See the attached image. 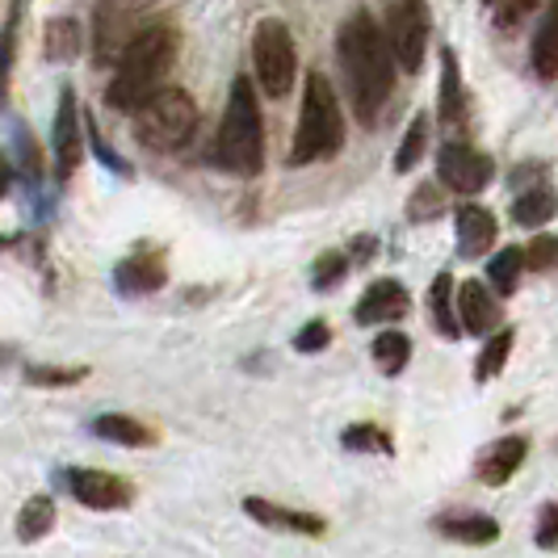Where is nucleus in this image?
<instances>
[{"label":"nucleus","instance_id":"f257e3e1","mask_svg":"<svg viewBox=\"0 0 558 558\" xmlns=\"http://www.w3.org/2000/svg\"><path fill=\"white\" fill-rule=\"evenodd\" d=\"M336 51H340L349 93H353V110L362 113V122H374L395 84V59L383 38V26L365 9L349 13V22L340 26V38H336Z\"/></svg>","mask_w":558,"mask_h":558},{"label":"nucleus","instance_id":"f03ea898","mask_svg":"<svg viewBox=\"0 0 558 558\" xmlns=\"http://www.w3.org/2000/svg\"><path fill=\"white\" fill-rule=\"evenodd\" d=\"M177 59V29L160 26V22H147V26L122 47V56L113 59V81H110V101L118 113H135L165 84L168 68Z\"/></svg>","mask_w":558,"mask_h":558},{"label":"nucleus","instance_id":"7ed1b4c3","mask_svg":"<svg viewBox=\"0 0 558 558\" xmlns=\"http://www.w3.org/2000/svg\"><path fill=\"white\" fill-rule=\"evenodd\" d=\"M215 160L231 177H256L265 168V118H260V101H256V84L248 76H235L231 93H227Z\"/></svg>","mask_w":558,"mask_h":558},{"label":"nucleus","instance_id":"20e7f679","mask_svg":"<svg viewBox=\"0 0 558 558\" xmlns=\"http://www.w3.org/2000/svg\"><path fill=\"white\" fill-rule=\"evenodd\" d=\"M344 147V110L340 97L324 72H311L307 88H303V110H299V126H294V143H290V165L307 168L328 160Z\"/></svg>","mask_w":558,"mask_h":558},{"label":"nucleus","instance_id":"39448f33","mask_svg":"<svg viewBox=\"0 0 558 558\" xmlns=\"http://www.w3.org/2000/svg\"><path fill=\"white\" fill-rule=\"evenodd\" d=\"M197 131L194 97L177 84H160L140 110H135V135L147 151H181Z\"/></svg>","mask_w":558,"mask_h":558},{"label":"nucleus","instance_id":"423d86ee","mask_svg":"<svg viewBox=\"0 0 558 558\" xmlns=\"http://www.w3.org/2000/svg\"><path fill=\"white\" fill-rule=\"evenodd\" d=\"M252 68H256V84L269 97H290L294 93V76H299V51L290 26L281 17H265L252 29Z\"/></svg>","mask_w":558,"mask_h":558},{"label":"nucleus","instance_id":"0eeeda50","mask_svg":"<svg viewBox=\"0 0 558 558\" xmlns=\"http://www.w3.org/2000/svg\"><path fill=\"white\" fill-rule=\"evenodd\" d=\"M383 38H387L391 59L403 72H420L424 51H428V4L424 0H395Z\"/></svg>","mask_w":558,"mask_h":558},{"label":"nucleus","instance_id":"6e6552de","mask_svg":"<svg viewBox=\"0 0 558 558\" xmlns=\"http://www.w3.org/2000/svg\"><path fill=\"white\" fill-rule=\"evenodd\" d=\"M143 26H147L143 4H135V0H106L101 13H97V26H93L97 63H113V59L122 56V47H126Z\"/></svg>","mask_w":558,"mask_h":558},{"label":"nucleus","instance_id":"1a4fd4ad","mask_svg":"<svg viewBox=\"0 0 558 558\" xmlns=\"http://www.w3.org/2000/svg\"><path fill=\"white\" fill-rule=\"evenodd\" d=\"M437 177L453 194H478L492 181V160L466 143H446L437 151Z\"/></svg>","mask_w":558,"mask_h":558},{"label":"nucleus","instance_id":"9d476101","mask_svg":"<svg viewBox=\"0 0 558 558\" xmlns=\"http://www.w3.org/2000/svg\"><path fill=\"white\" fill-rule=\"evenodd\" d=\"M51 147H56V177L68 181L76 168H81V110H76V93L72 88H59V110L56 126H51Z\"/></svg>","mask_w":558,"mask_h":558},{"label":"nucleus","instance_id":"9b49d317","mask_svg":"<svg viewBox=\"0 0 558 558\" xmlns=\"http://www.w3.org/2000/svg\"><path fill=\"white\" fill-rule=\"evenodd\" d=\"M68 487H72V496L84 508H97V512H113V508H126L131 504V483H122L110 471H72Z\"/></svg>","mask_w":558,"mask_h":558},{"label":"nucleus","instance_id":"f8f14e48","mask_svg":"<svg viewBox=\"0 0 558 558\" xmlns=\"http://www.w3.org/2000/svg\"><path fill=\"white\" fill-rule=\"evenodd\" d=\"M453 307H458V328L462 332L487 336L496 332V324H500V303H496V294H487L483 281L453 286Z\"/></svg>","mask_w":558,"mask_h":558},{"label":"nucleus","instance_id":"ddd939ff","mask_svg":"<svg viewBox=\"0 0 558 558\" xmlns=\"http://www.w3.org/2000/svg\"><path fill=\"white\" fill-rule=\"evenodd\" d=\"M453 240H458V252L466 256V260H478V256H487L492 244H496V215L487 210V206H478V202H462L458 206V215H453Z\"/></svg>","mask_w":558,"mask_h":558},{"label":"nucleus","instance_id":"4468645a","mask_svg":"<svg viewBox=\"0 0 558 558\" xmlns=\"http://www.w3.org/2000/svg\"><path fill=\"white\" fill-rule=\"evenodd\" d=\"M408 311H412L408 290H403L395 278H383V281H374V286L365 290L362 303L353 307V315H357V324L374 328V324H399Z\"/></svg>","mask_w":558,"mask_h":558},{"label":"nucleus","instance_id":"2eb2a0df","mask_svg":"<svg viewBox=\"0 0 558 558\" xmlns=\"http://www.w3.org/2000/svg\"><path fill=\"white\" fill-rule=\"evenodd\" d=\"M244 512H248L252 521H260L265 530L303 533V537H319V533L328 530V521H324V517H315V512H299V508H281V504L256 500V496H248V500H244Z\"/></svg>","mask_w":558,"mask_h":558},{"label":"nucleus","instance_id":"dca6fc26","mask_svg":"<svg viewBox=\"0 0 558 558\" xmlns=\"http://www.w3.org/2000/svg\"><path fill=\"white\" fill-rule=\"evenodd\" d=\"M525 453H530V441H525V437H500L496 446L478 458V478H483L487 487H500V483H508V478L521 471Z\"/></svg>","mask_w":558,"mask_h":558},{"label":"nucleus","instance_id":"f3484780","mask_svg":"<svg viewBox=\"0 0 558 558\" xmlns=\"http://www.w3.org/2000/svg\"><path fill=\"white\" fill-rule=\"evenodd\" d=\"M165 260L160 256H126L118 269H113V281L122 294H151L165 286Z\"/></svg>","mask_w":558,"mask_h":558},{"label":"nucleus","instance_id":"a211bd4d","mask_svg":"<svg viewBox=\"0 0 558 558\" xmlns=\"http://www.w3.org/2000/svg\"><path fill=\"white\" fill-rule=\"evenodd\" d=\"M93 437L101 441H113V446H151L156 433L140 424L135 416H118V412H106V416L93 420Z\"/></svg>","mask_w":558,"mask_h":558},{"label":"nucleus","instance_id":"6ab92c4d","mask_svg":"<svg viewBox=\"0 0 558 558\" xmlns=\"http://www.w3.org/2000/svg\"><path fill=\"white\" fill-rule=\"evenodd\" d=\"M533 72L542 81H555L558 76V9H550L537 26V38H533Z\"/></svg>","mask_w":558,"mask_h":558},{"label":"nucleus","instance_id":"aec40b11","mask_svg":"<svg viewBox=\"0 0 558 558\" xmlns=\"http://www.w3.org/2000/svg\"><path fill=\"white\" fill-rule=\"evenodd\" d=\"M466 113V93H462V76H458V59L453 51H441V122L453 126Z\"/></svg>","mask_w":558,"mask_h":558},{"label":"nucleus","instance_id":"412c9836","mask_svg":"<svg viewBox=\"0 0 558 558\" xmlns=\"http://www.w3.org/2000/svg\"><path fill=\"white\" fill-rule=\"evenodd\" d=\"M437 530L446 537H458V542H496L500 537V525L496 517H483V512H466V517H441Z\"/></svg>","mask_w":558,"mask_h":558},{"label":"nucleus","instance_id":"4be33fe9","mask_svg":"<svg viewBox=\"0 0 558 558\" xmlns=\"http://www.w3.org/2000/svg\"><path fill=\"white\" fill-rule=\"evenodd\" d=\"M51 525H56V500L51 496H29L22 517H17V537L22 542H38V537H47Z\"/></svg>","mask_w":558,"mask_h":558},{"label":"nucleus","instance_id":"5701e85b","mask_svg":"<svg viewBox=\"0 0 558 558\" xmlns=\"http://www.w3.org/2000/svg\"><path fill=\"white\" fill-rule=\"evenodd\" d=\"M428 311H433L441 336H449V340L462 336L458 315H453V278H449V274H437V281H433V290H428Z\"/></svg>","mask_w":558,"mask_h":558},{"label":"nucleus","instance_id":"b1692460","mask_svg":"<svg viewBox=\"0 0 558 558\" xmlns=\"http://www.w3.org/2000/svg\"><path fill=\"white\" fill-rule=\"evenodd\" d=\"M525 274V256L521 248H500L487 260V278L496 286V294H517V281Z\"/></svg>","mask_w":558,"mask_h":558},{"label":"nucleus","instance_id":"393cba45","mask_svg":"<svg viewBox=\"0 0 558 558\" xmlns=\"http://www.w3.org/2000/svg\"><path fill=\"white\" fill-rule=\"evenodd\" d=\"M22 4H26V0H13V4H9V22L0 29V110H4V93H9V76H13V56H17Z\"/></svg>","mask_w":558,"mask_h":558},{"label":"nucleus","instance_id":"a878e982","mask_svg":"<svg viewBox=\"0 0 558 558\" xmlns=\"http://www.w3.org/2000/svg\"><path fill=\"white\" fill-rule=\"evenodd\" d=\"M550 215H555V194L542 185V190H530V194H521L512 202V219L521 227H542L550 223Z\"/></svg>","mask_w":558,"mask_h":558},{"label":"nucleus","instance_id":"bb28decb","mask_svg":"<svg viewBox=\"0 0 558 558\" xmlns=\"http://www.w3.org/2000/svg\"><path fill=\"white\" fill-rule=\"evenodd\" d=\"M408 357H412V340L403 332H383L378 340H374V362H378V369L383 374H403V365H408Z\"/></svg>","mask_w":558,"mask_h":558},{"label":"nucleus","instance_id":"cd10ccee","mask_svg":"<svg viewBox=\"0 0 558 558\" xmlns=\"http://www.w3.org/2000/svg\"><path fill=\"white\" fill-rule=\"evenodd\" d=\"M424 147H428V113H416L403 143H399V151H395V172H412L424 160Z\"/></svg>","mask_w":558,"mask_h":558},{"label":"nucleus","instance_id":"c85d7f7f","mask_svg":"<svg viewBox=\"0 0 558 558\" xmlns=\"http://www.w3.org/2000/svg\"><path fill=\"white\" fill-rule=\"evenodd\" d=\"M508 353H512V332H496V340H487V349L478 353V365H475L478 383H492L504 369V362H508Z\"/></svg>","mask_w":558,"mask_h":558},{"label":"nucleus","instance_id":"c756f323","mask_svg":"<svg viewBox=\"0 0 558 558\" xmlns=\"http://www.w3.org/2000/svg\"><path fill=\"white\" fill-rule=\"evenodd\" d=\"M344 449H378V453H395V441L378 428V424H353L344 433Z\"/></svg>","mask_w":558,"mask_h":558},{"label":"nucleus","instance_id":"7c9ffc66","mask_svg":"<svg viewBox=\"0 0 558 558\" xmlns=\"http://www.w3.org/2000/svg\"><path fill=\"white\" fill-rule=\"evenodd\" d=\"M344 269H349L344 252H324V256L315 260V274H311V286H315V290H328V286H336V281L344 278Z\"/></svg>","mask_w":558,"mask_h":558},{"label":"nucleus","instance_id":"2f4dec72","mask_svg":"<svg viewBox=\"0 0 558 558\" xmlns=\"http://www.w3.org/2000/svg\"><path fill=\"white\" fill-rule=\"evenodd\" d=\"M521 256H525V269H550L555 265V235H533L530 248H521Z\"/></svg>","mask_w":558,"mask_h":558},{"label":"nucleus","instance_id":"473e14b6","mask_svg":"<svg viewBox=\"0 0 558 558\" xmlns=\"http://www.w3.org/2000/svg\"><path fill=\"white\" fill-rule=\"evenodd\" d=\"M328 340H332L328 324H324V319H311L307 328L294 336V349H299V353H319V349H328Z\"/></svg>","mask_w":558,"mask_h":558},{"label":"nucleus","instance_id":"72a5a7b5","mask_svg":"<svg viewBox=\"0 0 558 558\" xmlns=\"http://www.w3.org/2000/svg\"><path fill=\"white\" fill-rule=\"evenodd\" d=\"M26 378L29 383H47V387H68V383H81L84 369H43V365H29Z\"/></svg>","mask_w":558,"mask_h":558},{"label":"nucleus","instance_id":"f704fd0d","mask_svg":"<svg viewBox=\"0 0 558 558\" xmlns=\"http://www.w3.org/2000/svg\"><path fill=\"white\" fill-rule=\"evenodd\" d=\"M537 4H542V0H500V29L521 26V22L530 17Z\"/></svg>","mask_w":558,"mask_h":558},{"label":"nucleus","instance_id":"c9c22d12","mask_svg":"<svg viewBox=\"0 0 558 558\" xmlns=\"http://www.w3.org/2000/svg\"><path fill=\"white\" fill-rule=\"evenodd\" d=\"M555 542H558V508L546 504L542 508V525H537V546L542 550H555Z\"/></svg>","mask_w":558,"mask_h":558},{"label":"nucleus","instance_id":"e433bc0d","mask_svg":"<svg viewBox=\"0 0 558 558\" xmlns=\"http://www.w3.org/2000/svg\"><path fill=\"white\" fill-rule=\"evenodd\" d=\"M424 210H428V215H441V194H437V190H428V185H424V190H416V202H412V219H420Z\"/></svg>","mask_w":558,"mask_h":558},{"label":"nucleus","instance_id":"4c0bfd02","mask_svg":"<svg viewBox=\"0 0 558 558\" xmlns=\"http://www.w3.org/2000/svg\"><path fill=\"white\" fill-rule=\"evenodd\" d=\"M9 190V160H4V151H0V197Z\"/></svg>","mask_w":558,"mask_h":558},{"label":"nucleus","instance_id":"58836bf2","mask_svg":"<svg viewBox=\"0 0 558 558\" xmlns=\"http://www.w3.org/2000/svg\"><path fill=\"white\" fill-rule=\"evenodd\" d=\"M487 4H496V0H487Z\"/></svg>","mask_w":558,"mask_h":558}]
</instances>
